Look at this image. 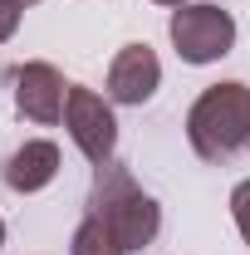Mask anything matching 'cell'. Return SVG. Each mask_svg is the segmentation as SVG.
<instances>
[{
	"label": "cell",
	"instance_id": "cell-3",
	"mask_svg": "<svg viewBox=\"0 0 250 255\" xmlns=\"http://www.w3.org/2000/svg\"><path fill=\"white\" fill-rule=\"evenodd\" d=\"M167 34H172L177 54L187 64H216V59H226L231 44H236V20H231V10H221V5H177Z\"/></svg>",
	"mask_w": 250,
	"mask_h": 255
},
{
	"label": "cell",
	"instance_id": "cell-13",
	"mask_svg": "<svg viewBox=\"0 0 250 255\" xmlns=\"http://www.w3.org/2000/svg\"><path fill=\"white\" fill-rule=\"evenodd\" d=\"M20 5H39V0H20Z\"/></svg>",
	"mask_w": 250,
	"mask_h": 255
},
{
	"label": "cell",
	"instance_id": "cell-6",
	"mask_svg": "<svg viewBox=\"0 0 250 255\" xmlns=\"http://www.w3.org/2000/svg\"><path fill=\"white\" fill-rule=\"evenodd\" d=\"M157 84H162V64H157V54L147 44H123L118 59L108 64V98L113 103L137 108V103H147L157 94Z\"/></svg>",
	"mask_w": 250,
	"mask_h": 255
},
{
	"label": "cell",
	"instance_id": "cell-9",
	"mask_svg": "<svg viewBox=\"0 0 250 255\" xmlns=\"http://www.w3.org/2000/svg\"><path fill=\"white\" fill-rule=\"evenodd\" d=\"M231 216H236V226H241V236H246V246H250V182H241V187L231 191Z\"/></svg>",
	"mask_w": 250,
	"mask_h": 255
},
{
	"label": "cell",
	"instance_id": "cell-11",
	"mask_svg": "<svg viewBox=\"0 0 250 255\" xmlns=\"http://www.w3.org/2000/svg\"><path fill=\"white\" fill-rule=\"evenodd\" d=\"M157 5H187V0H157Z\"/></svg>",
	"mask_w": 250,
	"mask_h": 255
},
{
	"label": "cell",
	"instance_id": "cell-4",
	"mask_svg": "<svg viewBox=\"0 0 250 255\" xmlns=\"http://www.w3.org/2000/svg\"><path fill=\"white\" fill-rule=\"evenodd\" d=\"M64 128H69L74 147H79L84 157L94 162V167L113 162V147H118V118H113L108 98H98L94 89H84V84H69V103H64Z\"/></svg>",
	"mask_w": 250,
	"mask_h": 255
},
{
	"label": "cell",
	"instance_id": "cell-5",
	"mask_svg": "<svg viewBox=\"0 0 250 255\" xmlns=\"http://www.w3.org/2000/svg\"><path fill=\"white\" fill-rule=\"evenodd\" d=\"M64 103H69V84L54 64H20L15 69V108L30 123H59Z\"/></svg>",
	"mask_w": 250,
	"mask_h": 255
},
{
	"label": "cell",
	"instance_id": "cell-10",
	"mask_svg": "<svg viewBox=\"0 0 250 255\" xmlns=\"http://www.w3.org/2000/svg\"><path fill=\"white\" fill-rule=\"evenodd\" d=\"M20 15H25V5H20V0H0V44H5V39H15Z\"/></svg>",
	"mask_w": 250,
	"mask_h": 255
},
{
	"label": "cell",
	"instance_id": "cell-8",
	"mask_svg": "<svg viewBox=\"0 0 250 255\" xmlns=\"http://www.w3.org/2000/svg\"><path fill=\"white\" fill-rule=\"evenodd\" d=\"M69 255H127V251L118 246V236L98 216H84L79 231H74V241H69Z\"/></svg>",
	"mask_w": 250,
	"mask_h": 255
},
{
	"label": "cell",
	"instance_id": "cell-1",
	"mask_svg": "<svg viewBox=\"0 0 250 255\" xmlns=\"http://www.w3.org/2000/svg\"><path fill=\"white\" fill-rule=\"evenodd\" d=\"M89 206H94L89 216H98V221L108 226L127 255L147 251L157 241V231H162V206L132 182V172H127L123 162H103L94 172V196H89Z\"/></svg>",
	"mask_w": 250,
	"mask_h": 255
},
{
	"label": "cell",
	"instance_id": "cell-12",
	"mask_svg": "<svg viewBox=\"0 0 250 255\" xmlns=\"http://www.w3.org/2000/svg\"><path fill=\"white\" fill-rule=\"evenodd\" d=\"M0 246H5V221H0Z\"/></svg>",
	"mask_w": 250,
	"mask_h": 255
},
{
	"label": "cell",
	"instance_id": "cell-7",
	"mask_svg": "<svg viewBox=\"0 0 250 255\" xmlns=\"http://www.w3.org/2000/svg\"><path fill=\"white\" fill-rule=\"evenodd\" d=\"M59 177V147L44 142V137H30L25 147H15L10 162H5V187L30 196V191H44Z\"/></svg>",
	"mask_w": 250,
	"mask_h": 255
},
{
	"label": "cell",
	"instance_id": "cell-2",
	"mask_svg": "<svg viewBox=\"0 0 250 255\" xmlns=\"http://www.w3.org/2000/svg\"><path fill=\"white\" fill-rule=\"evenodd\" d=\"M187 137L196 157L226 162L250 142V89L246 84H211L191 103L187 113Z\"/></svg>",
	"mask_w": 250,
	"mask_h": 255
}]
</instances>
